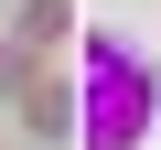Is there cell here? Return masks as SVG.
Returning <instances> with one entry per match:
<instances>
[{
    "label": "cell",
    "mask_w": 161,
    "mask_h": 150,
    "mask_svg": "<svg viewBox=\"0 0 161 150\" xmlns=\"http://www.w3.org/2000/svg\"><path fill=\"white\" fill-rule=\"evenodd\" d=\"M150 54L118 43V32H86V97H75V150H140L150 139Z\"/></svg>",
    "instance_id": "6da1fadb"
},
{
    "label": "cell",
    "mask_w": 161,
    "mask_h": 150,
    "mask_svg": "<svg viewBox=\"0 0 161 150\" xmlns=\"http://www.w3.org/2000/svg\"><path fill=\"white\" fill-rule=\"evenodd\" d=\"M11 107H22V129H43V139H75V86H64V75H32Z\"/></svg>",
    "instance_id": "7a4b0ae2"
},
{
    "label": "cell",
    "mask_w": 161,
    "mask_h": 150,
    "mask_svg": "<svg viewBox=\"0 0 161 150\" xmlns=\"http://www.w3.org/2000/svg\"><path fill=\"white\" fill-rule=\"evenodd\" d=\"M64 32H75V11H64V0H22V32H11V43H32V54H54Z\"/></svg>",
    "instance_id": "3957f363"
},
{
    "label": "cell",
    "mask_w": 161,
    "mask_h": 150,
    "mask_svg": "<svg viewBox=\"0 0 161 150\" xmlns=\"http://www.w3.org/2000/svg\"><path fill=\"white\" fill-rule=\"evenodd\" d=\"M32 75H43V54H32V43H0V97H22Z\"/></svg>",
    "instance_id": "277c9868"
}]
</instances>
